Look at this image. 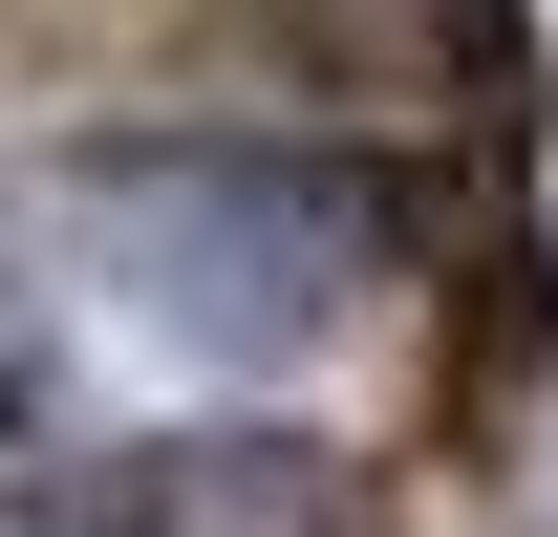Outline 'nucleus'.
Masks as SVG:
<instances>
[{
	"mask_svg": "<svg viewBox=\"0 0 558 537\" xmlns=\"http://www.w3.org/2000/svg\"><path fill=\"white\" fill-rule=\"evenodd\" d=\"M65 237L108 259L150 344H194V366H301V344L344 323L365 279H387V172L344 151H279V130H150V151H86L65 172Z\"/></svg>",
	"mask_w": 558,
	"mask_h": 537,
	"instance_id": "1",
	"label": "nucleus"
},
{
	"mask_svg": "<svg viewBox=\"0 0 558 537\" xmlns=\"http://www.w3.org/2000/svg\"><path fill=\"white\" fill-rule=\"evenodd\" d=\"M0 537H150V516H108V494H0Z\"/></svg>",
	"mask_w": 558,
	"mask_h": 537,
	"instance_id": "2",
	"label": "nucleus"
},
{
	"mask_svg": "<svg viewBox=\"0 0 558 537\" xmlns=\"http://www.w3.org/2000/svg\"><path fill=\"white\" fill-rule=\"evenodd\" d=\"M0 430H22V301H0Z\"/></svg>",
	"mask_w": 558,
	"mask_h": 537,
	"instance_id": "3",
	"label": "nucleus"
}]
</instances>
